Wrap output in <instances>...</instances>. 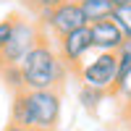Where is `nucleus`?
I'll return each mask as SVG.
<instances>
[{"instance_id":"1","label":"nucleus","mask_w":131,"mask_h":131,"mask_svg":"<svg viewBox=\"0 0 131 131\" xmlns=\"http://www.w3.org/2000/svg\"><path fill=\"white\" fill-rule=\"evenodd\" d=\"M60 118V94L58 89H24L13 94L10 123H18L31 131H52Z\"/></svg>"},{"instance_id":"2","label":"nucleus","mask_w":131,"mask_h":131,"mask_svg":"<svg viewBox=\"0 0 131 131\" xmlns=\"http://www.w3.org/2000/svg\"><path fill=\"white\" fill-rule=\"evenodd\" d=\"M18 68L24 73V86L26 89H34V92L58 89L60 81L66 79V73H68L66 63L58 55V50L45 39L29 50V55L18 63Z\"/></svg>"},{"instance_id":"3","label":"nucleus","mask_w":131,"mask_h":131,"mask_svg":"<svg viewBox=\"0 0 131 131\" xmlns=\"http://www.w3.org/2000/svg\"><path fill=\"white\" fill-rule=\"evenodd\" d=\"M42 42V31L34 21L29 18H16L13 16V26H10V37L0 50V66H18L29 55V50Z\"/></svg>"},{"instance_id":"4","label":"nucleus","mask_w":131,"mask_h":131,"mask_svg":"<svg viewBox=\"0 0 131 131\" xmlns=\"http://www.w3.org/2000/svg\"><path fill=\"white\" fill-rule=\"evenodd\" d=\"M76 73L84 81V86H92V89H100V92H110L115 86L118 58H115V52H97L89 63L79 66Z\"/></svg>"},{"instance_id":"5","label":"nucleus","mask_w":131,"mask_h":131,"mask_svg":"<svg viewBox=\"0 0 131 131\" xmlns=\"http://www.w3.org/2000/svg\"><path fill=\"white\" fill-rule=\"evenodd\" d=\"M39 16H42V21L52 29V34H55V37H66V34H71V31L86 26L81 8H79V3H73V0H63L58 8L47 10V13H39Z\"/></svg>"},{"instance_id":"6","label":"nucleus","mask_w":131,"mask_h":131,"mask_svg":"<svg viewBox=\"0 0 131 131\" xmlns=\"http://www.w3.org/2000/svg\"><path fill=\"white\" fill-rule=\"evenodd\" d=\"M92 50V37H89V26H81L71 31L66 37H58V55L66 63V68L79 71V66L84 60V55Z\"/></svg>"},{"instance_id":"7","label":"nucleus","mask_w":131,"mask_h":131,"mask_svg":"<svg viewBox=\"0 0 131 131\" xmlns=\"http://www.w3.org/2000/svg\"><path fill=\"white\" fill-rule=\"evenodd\" d=\"M89 37H92V50H100V52H118V47L126 42L121 29L110 18L89 24Z\"/></svg>"},{"instance_id":"8","label":"nucleus","mask_w":131,"mask_h":131,"mask_svg":"<svg viewBox=\"0 0 131 131\" xmlns=\"http://www.w3.org/2000/svg\"><path fill=\"white\" fill-rule=\"evenodd\" d=\"M79 8L84 13L86 26L110 18V13H113V3H110V0H79Z\"/></svg>"},{"instance_id":"9","label":"nucleus","mask_w":131,"mask_h":131,"mask_svg":"<svg viewBox=\"0 0 131 131\" xmlns=\"http://www.w3.org/2000/svg\"><path fill=\"white\" fill-rule=\"evenodd\" d=\"M115 58H118V73H115V86H113V89L123 92L128 79H131V39H126L123 45L118 47Z\"/></svg>"},{"instance_id":"10","label":"nucleus","mask_w":131,"mask_h":131,"mask_svg":"<svg viewBox=\"0 0 131 131\" xmlns=\"http://www.w3.org/2000/svg\"><path fill=\"white\" fill-rule=\"evenodd\" d=\"M110 21H113L118 29H121L123 39H131V3H128V5H118V8H113Z\"/></svg>"},{"instance_id":"11","label":"nucleus","mask_w":131,"mask_h":131,"mask_svg":"<svg viewBox=\"0 0 131 131\" xmlns=\"http://www.w3.org/2000/svg\"><path fill=\"white\" fill-rule=\"evenodd\" d=\"M0 73H3L5 86H10V89H13V94L26 89V86H24V73H21L18 66H0Z\"/></svg>"},{"instance_id":"12","label":"nucleus","mask_w":131,"mask_h":131,"mask_svg":"<svg viewBox=\"0 0 131 131\" xmlns=\"http://www.w3.org/2000/svg\"><path fill=\"white\" fill-rule=\"evenodd\" d=\"M102 97H105V92L92 89V86H81V89H79V100H81V105L86 107V110H94Z\"/></svg>"},{"instance_id":"13","label":"nucleus","mask_w":131,"mask_h":131,"mask_svg":"<svg viewBox=\"0 0 131 131\" xmlns=\"http://www.w3.org/2000/svg\"><path fill=\"white\" fill-rule=\"evenodd\" d=\"M26 3H31L39 13H47V10H52V8H58L63 0H26Z\"/></svg>"},{"instance_id":"14","label":"nucleus","mask_w":131,"mask_h":131,"mask_svg":"<svg viewBox=\"0 0 131 131\" xmlns=\"http://www.w3.org/2000/svg\"><path fill=\"white\" fill-rule=\"evenodd\" d=\"M10 26H13V18L0 21V50H3V45H5V42H8V37H10Z\"/></svg>"},{"instance_id":"15","label":"nucleus","mask_w":131,"mask_h":131,"mask_svg":"<svg viewBox=\"0 0 131 131\" xmlns=\"http://www.w3.org/2000/svg\"><path fill=\"white\" fill-rule=\"evenodd\" d=\"M3 131H31V128H24V126H18V123H8Z\"/></svg>"},{"instance_id":"16","label":"nucleus","mask_w":131,"mask_h":131,"mask_svg":"<svg viewBox=\"0 0 131 131\" xmlns=\"http://www.w3.org/2000/svg\"><path fill=\"white\" fill-rule=\"evenodd\" d=\"M110 3H113V8H118V5H128L131 0H110Z\"/></svg>"},{"instance_id":"17","label":"nucleus","mask_w":131,"mask_h":131,"mask_svg":"<svg viewBox=\"0 0 131 131\" xmlns=\"http://www.w3.org/2000/svg\"><path fill=\"white\" fill-rule=\"evenodd\" d=\"M73 3H79V0H73Z\"/></svg>"}]
</instances>
